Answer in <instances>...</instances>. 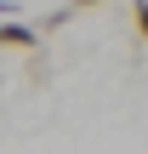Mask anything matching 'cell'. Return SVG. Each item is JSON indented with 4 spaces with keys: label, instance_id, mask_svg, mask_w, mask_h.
Wrapping results in <instances>:
<instances>
[{
    "label": "cell",
    "instance_id": "obj_1",
    "mask_svg": "<svg viewBox=\"0 0 148 154\" xmlns=\"http://www.w3.org/2000/svg\"><path fill=\"white\" fill-rule=\"evenodd\" d=\"M0 40H6V46H34L40 34H34L29 23H0Z\"/></svg>",
    "mask_w": 148,
    "mask_h": 154
},
{
    "label": "cell",
    "instance_id": "obj_2",
    "mask_svg": "<svg viewBox=\"0 0 148 154\" xmlns=\"http://www.w3.org/2000/svg\"><path fill=\"white\" fill-rule=\"evenodd\" d=\"M131 17H137V34L148 40V0H137V6H131Z\"/></svg>",
    "mask_w": 148,
    "mask_h": 154
},
{
    "label": "cell",
    "instance_id": "obj_3",
    "mask_svg": "<svg viewBox=\"0 0 148 154\" xmlns=\"http://www.w3.org/2000/svg\"><path fill=\"white\" fill-rule=\"evenodd\" d=\"M74 6H103V0H74Z\"/></svg>",
    "mask_w": 148,
    "mask_h": 154
}]
</instances>
